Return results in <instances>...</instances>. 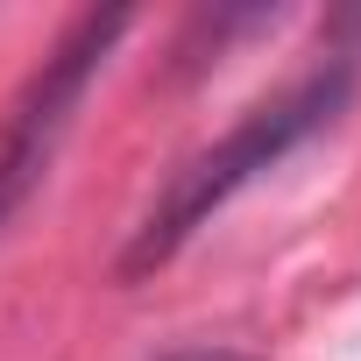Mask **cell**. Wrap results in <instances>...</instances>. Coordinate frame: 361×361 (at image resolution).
Wrapping results in <instances>:
<instances>
[{
    "mask_svg": "<svg viewBox=\"0 0 361 361\" xmlns=\"http://www.w3.org/2000/svg\"><path fill=\"white\" fill-rule=\"evenodd\" d=\"M135 29V15H78L71 22V36L43 57V71L22 85V99H15V114L0 121V227H8L22 206H29V192L50 177V163H57V149H64V135H71V121H78V106H85V92H92V78L106 71V57H114V43Z\"/></svg>",
    "mask_w": 361,
    "mask_h": 361,
    "instance_id": "2",
    "label": "cell"
},
{
    "mask_svg": "<svg viewBox=\"0 0 361 361\" xmlns=\"http://www.w3.org/2000/svg\"><path fill=\"white\" fill-rule=\"evenodd\" d=\"M354 99V57H333L326 71H312V78H298V85H283L276 99H262V106H248L213 149H199L185 170L163 185V199L142 213V227H135V241H128V255H121V276H142V269H163L177 248H185L234 192H248L262 170H276L290 149H305L312 135H326L333 121H340V106Z\"/></svg>",
    "mask_w": 361,
    "mask_h": 361,
    "instance_id": "1",
    "label": "cell"
},
{
    "mask_svg": "<svg viewBox=\"0 0 361 361\" xmlns=\"http://www.w3.org/2000/svg\"><path fill=\"white\" fill-rule=\"evenodd\" d=\"M170 361H255L241 347H185V354H170Z\"/></svg>",
    "mask_w": 361,
    "mask_h": 361,
    "instance_id": "3",
    "label": "cell"
}]
</instances>
